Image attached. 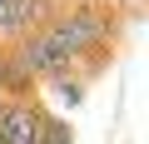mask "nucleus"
Listing matches in <instances>:
<instances>
[{"instance_id": "nucleus-6", "label": "nucleus", "mask_w": 149, "mask_h": 144, "mask_svg": "<svg viewBox=\"0 0 149 144\" xmlns=\"http://www.w3.org/2000/svg\"><path fill=\"white\" fill-rule=\"evenodd\" d=\"M0 109H5V90H0Z\"/></svg>"}, {"instance_id": "nucleus-2", "label": "nucleus", "mask_w": 149, "mask_h": 144, "mask_svg": "<svg viewBox=\"0 0 149 144\" xmlns=\"http://www.w3.org/2000/svg\"><path fill=\"white\" fill-rule=\"evenodd\" d=\"M45 104L40 95H25V99H5V109H0V144H35L40 124H45Z\"/></svg>"}, {"instance_id": "nucleus-1", "label": "nucleus", "mask_w": 149, "mask_h": 144, "mask_svg": "<svg viewBox=\"0 0 149 144\" xmlns=\"http://www.w3.org/2000/svg\"><path fill=\"white\" fill-rule=\"evenodd\" d=\"M50 40L70 55V65L85 80H95L100 70L114 60V40H119V10L104 0H85V5H60L55 20L45 25Z\"/></svg>"}, {"instance_id": "nucleus-4", "label": "nucleus", "mask_w": 149, "mask_h": 144, "mask_svg": "<svg viewBox=\"0 0 149 144\" xmlns=\"http://www.w3.org/2000/svg\"><path fill=\"white\" fill-rule=\"evenodd\" d=\"M0 40H15V0H0Z\"/></svg>"}, {"instance_id": "nucleus-3", "label": "nucleus", "mask_w": 149, "mask_h": 144, "mask_svg": "<svg viewBox=\"0 0 149 144\" xmlns=\"http://www.w3.org/2000/svg\"><path fill=\"white\" fill-rule=\"evenodd\" d=\"M35 144H74V129H70V119H60V114H45V124H40Z\"/></svg>"}, {"instance_id": "nucleus-5", "label": "nucleus", "mask_w": 149, "mask_h": 144, "mask_svg": "<svg viewBox=\"0 0 149 144\" xmlns=\"http://www.w3.org/2000/svg\"><path fill=\"white\" fill-rule=\"evenodd\" d=\"M0 90H5V50H0Z\"/></svg>"}]
</instances>
